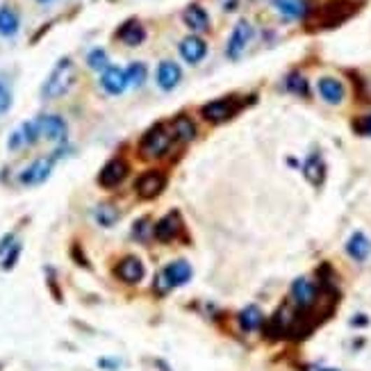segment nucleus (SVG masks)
I'll use <instances>...</instances> for the list:
<instances>
[{"instance_id": "obj_34", "label": "nucleus", "mask_w": 371, "mask_h": 371, "mask_svg": "<svg viewBox=\"0 0 371 371\" xmlns=\"http://www.w3.org/2000/svg\"><path fill=\"white\" fill-rule=\"evenodd\" d=\"M21 144H25V141H23V134H21V130H16L12 137H10V148L16 150V148L21 146Z\"/></svg>"}, {"instance_id": "obj_10", "label": "nucleus", "mask_w": 371, "mask_h": 371, "mask_svg": "<svg viewBox=\"0 0 371 371\" xmlns=\"http://www.w3.org/2000/svg\"><path fill=\"white\" fill-rule=\"evenodd\" d=\"M164 187H167V176L160 174V171H146L134 183V189H137V194L141 198H155L164 192Z\"/></svg>"}, {"instance_id": "obj_31", "label": "nucleus", "mask_w": 371, "mask_h": 371, "mask_svg": "<svg viewBox=\"0 0 371 371\" xmlns=\"http://www.w3.org/2000/svg\"><path fill=\"white\" fill-rule=\"evenodd\" d=\"M353 130H356L358 134H362V137H371V114L356 119V123H353Z\"/></svg>"}, {"instance_id": "obj_24", "label": "nucleus", "mask_w": 371, "mask_h": 371, "mask_svg": "<svg viewBox=\"0 0 371 371\" xmlns=\"http://www.w3.org/2000/svg\"><path fill=\"white\" fill-rule=\"evenodd\" d=\"M303 174H305V178L310 180L312 185H321L323 183V176H326L323 160L319 155H310V158L305 160V164H303Z\"/></svg>"}, {"instance_id": "obj_30", "label": "nucleus", "mask_w": 371, "mask_h": 371, "mask_svg": "<svg viewBox=\"0 0 371 371\" xmlns=\"http://www.w3.org/2000/svg\"><path fill=\"white\" fill-rule=\"evenodd\" d=\"M21 134H23V141L28 144V146H32V144H37L41 139L39 134V128H37V121H28L21 125Z\"/></svg>"}, {"instance_id": "obj_25", "label": "nucleus", "mask_w": 371, "mask_h": 371, "mask_svg": "<svg viewBox=\"0 0 371 371\" xmlns=\"http://www.w3.org/2000/svg\"><path fill=\"white\" fill-rule=\"evenodd\" d=\"M125 76H128V85L130 87H141L148 78V69L144 62H132V64L125 69Z\"/></svg>"}, {"instance_id": "obj_19", "label": "nucleus", "mask_w": 371, "mask_h": 371, "mask_svg": "<svg viewBox=\"0 0 371 371\" xmlns=\"http://www.w3.org/2000/svg\"><path fill=\"white\" fill-rule=\"evenodd\" d=\"M180 232V216L176 212H171L167 216H162V219L158 221V225L153 228V234L160 239V241H174L176 234Z\"/></svg>"}, {"instance_id": "obj_21", "label": "nucleus", "mask_w": 371, "mask_h": 371, "mask_svg": "<svg viewBox=\"0 0 371 371\" xmlns=\"http://www.w3.org/2000/svg\"><path fill=\"white\" fill-rule=\"evenodd\" d=\"M346 253L353 258V260H367L369 258V253H371V241L365 232H353L351 234V239L346 241Z\"/></svg>"}, {"instance_id": "obj_8", "label": "nucleus", "mask_w": 371, "mask_h": 371, "mask_svg": "<svg viewBox=\"0 0 371 371\" xmlns=\"http://www.w3.org/2000/svg\"><path fill=\"white\" fill-rule=\"evenodd\" d=\"M128 171H130L128 162H125L123 158H114L101 169V174H98V183H101V187L112 189V187L123 183L125 176H128Z\"/></svg>"}, {"instance_id": "obj_37", "label": "nucleus", "mask_w": 371, "mask_h": 371, "mask_svg": "<svg viewBox=\"0 0 371 371\" xmlns=\"http://www.w3.org/2000/svg\"><path fill=\"white\" fill-rule=\"evenodd\" d=\"M319 371H335V369H319Z\"/></svg>"}, {"instance_id": "obj_20", "label": "nucleus", "mask_w": 371, "mask_h": 371, "mask_svg": "<svg viewBox=\"0 0 371 371\" xmlns=\"http://www.w3.org/2000/svg\"><path fill=\"white\" fill-rule=\"evenodd\" d=\"M278 14L287 21H296L303 19L307 14V0H271Z\"/></svg>"}, {"instance_id": "obj_6", "label": "nucleus", "mask_w": 371, "mask_h": 371, "mask_svg": "<svg viewBox=\"0 0 371 371\" xmlns=\"http://www.w3.org/2000/svg\"><path fill=\"white\" fill-rule=\"evenodd\" d=\"M253 39V25L246 19H239L234 23V28L230 32V39H228V48H225V55L230 59H239L241 52L246 50L248 41Z\"/></svg>"}, {"instance_id": "obj_23", "label": "nucleus", "mask_w": 371, "mask_h": 371, "mask_svg": "<svg viewBox=\"0 0 371 371\" xmlns=\"http://www.w3.org/2000/svg\"><path fill=\"white\" fill-rule=\"evenodd\" d=\"M262 323H265V314H262V310L258 305H248L239 312V326L246 332L258 330Z\"/></svg>"}, {"instance_id": "obj_11", "label": "nucleus", "mask_w": 371, "mask_h": 371, "mask_svg": "<svg viewBox=\"0 0 371 371\" xmlns=\"http://www.w3.org/2000/svg\"><path fill=\"white\" fill-rule=\"evenodd\" d=\"M101 87L105 89L107 94L119 96L130 87L128 85V76H125V71L119 69V66H107L101 74Z\"/></svg>"}, {"instance_id": "obj_27", "label": "nucleus", "mask_w": 371, "mask_h": 371, "mask_svg": "<svg viewBox=\"0 0 371 371\" xmlns=\"http://www.w3.org/2000/svg\"><path fill=\"white\" fill-rule=\"evenodd\" d=\"M94 216H96V221L101 223V225H105V228H110V225H114L116 221H119V212H116V207H112V205H98L96 207V212H94Z\"/></svg>"}, {"instance_id": "obj_7", "label": "nucleus", "mask_w": 371, "mask_h": 371, "mask_svg": "<svg viewBox=\"0 0 371 371\" xmlns=\"http://www.w3.org/2000/svg\"><path fill=\"white\" fill-rule=\"evenodd\" d=\"M37 121V128H39V134L43 139H48V141H64L66 139V121L62 119V116L57 114H41L39 119H34Z\"/></svg>"}, {"instance_id": "obj_17", "label": "nucleus", "mask_w": 371, "mask_h": 371, "mask_svg": "<svg viewBox=\"0 0 371 371\" xmlns=\"http://www.w3.org/2000/svg\"><path fill=\"white\" fill-rule=\"evenodd\" d=\"M316 89H319V96L323 98L328 105H340L344 101V85L340 83L337 78H321L316 83Z\"/></svg>"}, {"instance_id": "obj_33", "label": "nucleus", "mask_w": 371, "mask_h": 371, "mask_svg": "<svg viewBox=\"0 0 371 371\" xmlns=\"http://www.w3.org/2000/svg\"><path fill=\"white\" fill-rule=\"evenodd\" d=\"M146 234H148V219H141V221L134 223V228H132V237L134 239L144 241V239H146Z\"/></svg>"}, {"instance_id": "obj_29", "label": "nucleus", "mask_w": 371, "mask_h": 371, "mask_svg": "<svg viewBox=\"0 0 371 371\" xmlns=\"http://www.w3.org/2000/svg\"><path fill=\"white\" fill-rule=\"evenodd\" d=\"M287 89L296 96H310V87H307V80L301 74H289L287 76Z\"/></svg>"}, {"instance_id": "obj_18", "label": "nucleus", "mask_w": 371, "mask_h": 371, "mask_svg": "<svg viewBox=\"0 0 371 371\" xmlns=\"http://www.w3.org/2000/svg\"><path fill=\"white\" fill-rule=\"evenodd\" d=\"M183 21L189 30L194 32H207L210 30V16L203 10L201 5H189L187 10L183 12Z\"/></svg>"}, {"instance_id": "obj_1", "label": "nucleus", "mask_w": 371, "mask_h": 371, "mask_svg": "<svg viewBox=\"0 0 371 371\" xmlns=\"http://www.w3.org/2000/svg\"><path fill=\"white\" fill-rule=\"evenodd\" d=\"M358 12V3L353 0H332V3L323 5L321 10H316L314 16L307 19V25L312 30H326V28H337L340 23L351 19Z\"/></svg>"}, {"instance_id": "obj_5", "label": "nucleus", "mask_w": 371, "mask_h": 371, "mask_svg": "<svg viewBox=\"0 0 371 371\" xmlns=\"http://www.w3.org/2000/svg\"><path fill=\"white\" fill-rule=\"evenodd\" d=\"M241 105L244 103H239L237 96H225V98H219V101L205 103L201 107V116L210 123H225L241 110Z\"/></svg>"}, {"instance_id": "obj_13", "label": "nucleus", "mask_w": 371, "mask_h": 371, "mask_svg": "<svg viewBox=\"0 0 371 371\" xmlns=\"http://www.w3.org/2000/svg\"><path fill=\"white\" fill-rule=\"evenodd\" d=\"M155 80H158L160 89H164V92H171V89H176V87L180 85V80H183V69H180L176 62L164 59V62H160Z\"/></svg>"}, {"instance_id": "obj_28", "label": "nucleus", "mask_w": 371, "mask_h": 371, "mask_svg": "<svg viewBox=\"0 0 371 371\" xmlns=\"http://www.w3.org/2000/svg\"><path fill=\"white\" fill-rule=\"evenodd\" d=\"M87 64H89V69H94V71H103L110 66V57H107V52L103 50V48H94L92 52L87 55Z\"/></svg>"}, {"instance_id": "obj_36", "label": "nucleus", "mask_w": 371, "mask_h": 371, "mask_svg": "<svg viewBox=\"0 0 371 371\" xmlns=\"http://www.w3.org/2000/svg\"><path fill=\"white\" fill-rule=\"evenodd\" d=\"M37 3H41V5H48V3H52V0H37Z\"/></svg>"}, {"instance_id": "obj_26", "label": "nucleus", "mask_w": 371, "mask_h": 371, "mask_svg": "<svg viewBox=\"0 0 371 371\" xmlns=\"http://www.w3.org/2000/svg\"><path fill=\"white\" fill-rule=\"evenodd\" d=\"M174 134L183 141H192L196 137V128L187 116H178V119L174 121Z\"/></svg>"}, {"instance_id": "obj_15", "label": "nucleus", "mask_w": 371, "mask_h": 371, "mask_svg": "<svg viewBox=\"0 0 371 371\" xmlns=\"http://www.w3.org/2000/svg\"><path fill=\"white\" fill-rule=\"evenodd\" d=\"M316 285L307 278H296L292 285V298L298 307H310L316 301Z\"/></svg>"}, {"instance_id": "obj_32", "label": "nucleus", "mask_w": 371, "mask_h": 371, "mask_svg": "<svg viewBox=\"0 0 371 371\" xmlns=\"http://www.w3.org/2000/svg\"><path fill=\"white\" fill-rule=\"evenodd\" d=\"M12 107V92L0 83V114H5Z\"/></svg>"}, {"instance_id": "obj_14", "label": "nucleus", "mask_w": 371, "mask_h": 371, "mask_svg": "<svg viewBox=\"0 0 371 371\" xmlns=\"http://www.w3.org/2000/svg\"><path fill=\"white\" fill-rule=\"evenodd\" d=\"M180 55H183L187 64H198L207 55V43L196 34H189V37L180 41Z\"/></svg>"}, {"instance_id": "obj_22", "label": "nucleus", "mask_w": 371, "mask_h": 371, "mask_svg": "<svg viewBox=\"0 0 371 371\" xmlns=\"http://www.w3.org/2000/svg\"><path fill=\"white\" fill-rule=\"evenodd\" d=\"M21 28V19L12 7H0V37H14Z\"/></svg>"}, {"instance_id": "obj_3", "label": "nucleus", "mask_w": 371, "mask_h": 371, "mask_svg": "<svg viewBox=\"0 0 371 371\" xmlns=\"http://www.w3.org/2000/svg\"><path fill=\"white\" fill-rule=\"evenodd\" d=\"M174 137H176L174 128L169 130V125H164V123L153 125V128L146 130V134H144L141 141H139L141 158L144 160H158V158H162L171 148Z\"/></svg>"}, {"instance_id": "obj_4", "label": "nucleus", "mask_w": 371, "mask_h": 371, "mask_svg": "<svg viewBox=\"0 0 371 371\" xmlns=\"http://www.w3.org/2000/svg\"><path fill=\"white\" fill-rule=\"evenodd\" d=\"M189 278H192V267H189V262L187 260H176V262H171V265H167L155 276V292L167 294L174 287L189 283Z\"/></svg>"}, {"instance_id": "obj_2", "label": "nucleus", "mask_w": 371, "mask_h": 371, "mask_svg": "<svg viewBox=\"0 0 371 371\" xmlns=\"http://www.w3.org/2000/svg\"><path fill=\"white\" fill-rule=\"evenodd\" d=\"M76 76H78V69L74 64V59H71V57H62L57 64H55V69L50 71V76L46 78V83H43L41 96L48 98V101L62 98L71 87H74Z\"/></svg>"}, {"instance_id": "obj_16", "label": "nucleus", "mask_w": 371, "mask_h": 371, "mask_svg": "<svg viewBox=\"0 0 371 371\" xmlns=\"http://www.w3.org/2000/svg\"><path fill=\"white\" fill-rule=\"evenodd\" d=\"M116 39L123 41L125 46H130V48L141 46L144 39H146V30H144V25L137 19H130L119 28V32H116Z\"/></svg>"}, {"instance_id": "obj_12", "label": "nucleus", "mask_w": 371, "mask_h": 371, "mask_svg": "<svg viewBox=\"0 0 371 371\" xmlns=\"http://www.w3.org/2000/svg\"><path fill=\"white\" fill-rule=\"evenodd\" d=\"M144 274H146V269H144V262L139 258H134V255L123 258L119 265H116V276H119L123 283H128V285L141 283Z\"/></svg>"}, {"instance_id": "obj_35", "label": "nucleus", "mask_w": 371, "mask_h": 371, "mask_svg": "<svg viewBox=\"0 0 371 371\" xmlns=\"http://www.w3.org/2000/svg\"><path fill=\"white\" fill-rule=\"evenodd\" d=\"M19 251H21V246H14L12 248V253H10V258L5 260V269H12V265L16 262V255H19Z\"/></svg>"}, {"instance_id": "obj_9", "label": "nucleus", "mask_w": 371, "mask_h": 371, "mask_svg": "<svg viewBox=\"0 0 371 371\" xmlns=\"http://www.w3.org/2000/svg\"><path fill=\"white\" fill-rule=\"evenodd\" d=\"M52 164H55V155L52 158H39L34 160L28 169L21 171V183L28 185V187H34V185H41L43 180H48L50 171H52Z\"/></svg>"}]
</instances>
